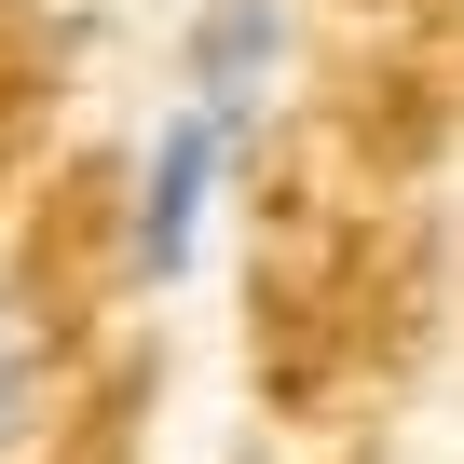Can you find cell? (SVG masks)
Masks as SVG:
<instances>
[{
    "instance_id": "obj_3",
    "label": "cell",
    "mask_w": 464,
    "mask_h": 464,
    "mask_svg": "<svg viewBox=\"0 0 464 464\" xmlns=\"http://www.w3.org/2000/svg\"><path fill=\"white\" fill-rule=\"evenodd\" d=\"M28 423H42V328L0 287V464H28Z\"/></svg>"
},
{
    "instance_id": "obj_1",
    "label": "cell",
    "mask_w": 464,
    "mask_h": 464,
    "mask_svg": "<svg viewBox=\"0 0 464 464\" xmlns=\"http://www.w3.org/2000/svg\"><path fill=\"white\" fill-rule=\"evenodd\" d=\"M246 137H260V123H232V110H205V96H178V110L150 123V150H137V218H123V274H137V287H191Z\"/></svg>"
},
{
    "instance_id": "obj_2",
    "label": "cell",
    "mask_w": 464,
    "mask_h": 464,
    "mask_svg": "<svg viewBox=\"0 0 464 464\" xmlns=\"http://www.w3.org/2000/svg\"><path fill=\"white\" fill-rule=\"evenodd\" d=\"M287 82V0H205L191 42H178V96L232 110V123H260Z\"/></svg>"
}]
</instances>
